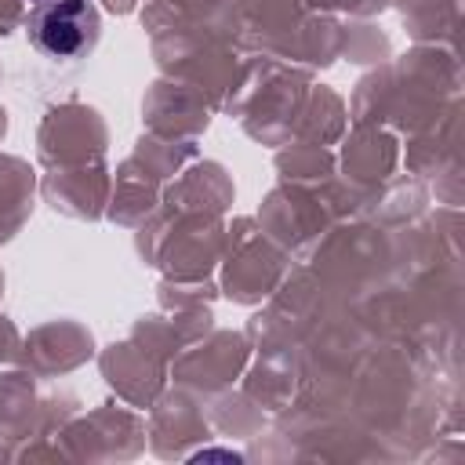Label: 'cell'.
Masks as SVG:
<instances>
[{
	"instance_id": "6da1fadb",
	"label": "cell",
	"mask_w": 465,
	"mask_h": 465,
	"mask_svg": "<svg viewBox=\"0 0 465 465\" xmlns=\"http://www.w3.org/2000/svg\"><path fill=\"white\" fill-rule=\"evenodd\" d=\"M98 29L102 18L87 0L36 4V11L29 15V40L51 58H80L98 44Z\"/></svg>"
},
{
	"instance_id": "7a4b0ae2",
	"label": "cell",
	"mask_w": 465,
	"mask_h": 465,
	"mask_svg": "<svg viewBox=\"0 0 465 465\" xmlns=\"http://www.w3.org/2000/svg\"><path fill=\"white\" fill-rule=\"evenodd\" d=\"M33 4H54V0H33Z\"/></svg>"
}]
</instances>
